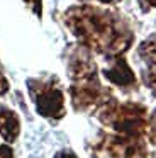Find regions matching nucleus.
I'll list each match as a JSON object with an SVG mask.
<instances>
[{
    "label": "nucleus",
    "instance_id": "nucleus-1",
    "mask_svg": "<svg viewBox=\"0 0 156 158\" xmlns=\"http://www.w3.org/2000/svg\"><path fill=\"white\" fill-rule=\"evenodd\" d=\"M75 21V31L97 44L98 48H121L124 49L125 46L131 44V38L122 34L115 22L109 15L100 14L93 9H81L73 14Z\"/></svg>",
    "mask_w": 156,
    "mask_h": 158
},
{
    "label": "nucleus",
    "instance_id": "nucleus-2",
    "mask_svg": "<svg viewBox=\"0 0 156 158\" xmlns=\"http://www.w3.org/2000/svg\"><path fill=\"white\" fill-rule=\"evenodd\" d=\"M139 55L148 65V73H146L148 85L156 94V38H151L146 43H142V46L139 48Z\"/></svg>",
    "mask_w": 156,
    "mask_h": 158
},
{
    "label": "nucleus",
    "instance_id": "nucleus-3",
    "mask_svg": "<svg viewBox=\"0 0 156 158\" xmlns=\"http://www.w3.org/2000/svg\"><path fill=\"white\" fill-rule=\"evenodd\" d=\"M61 107H63V97L58 90L49 89L37 97V109L44 116H58L63 110Z\"/></svg>",
    "mask_w": 156,
    "mask_h": 158
},
{
    "label": "nucleus",
    "instance_id": "nucleus-4",
    "mask_svg": "<svg viewBox=\"0 0 156 158\" xmlns=\"http://www.w3.org/2000/svg\"><path fill=\"white\" fill-rule=\"evenodd\" d=\"M104 73H105L107 78H110L112 82L119 83V85H127V83L134 82V75H132V72L129 70V66L125 65L124 60H121L112 70H105Z\"/></svg>",
    "mask_w": 156,
    "mask_h": 158
},
{
    "label": "nucleus",
    "instance_id": "nucleus-5",
    "mask_svg": "<svg viewBox=\"0 0 156 158\" xmlns=\"http://www.w3.org/2000/svg\"><path fill=\"white\" fill-rule=\"evenodd\" d=\"M17 131H19L17 117L12 112H3L0 116V133H2V136L7 138L9 141H12L17 136Z\"/></svg>",
    "mask_w": 156,
    "mask_h": 158
},
{
    "label": "nucleus",
    "instance_id": "nucleus-6",
    "mask_svg": "<svg viewBox=\"0 0 156 158\" xmlns=\"http://www.w3.org/2000/svg\"><path fill=\"white\" fill-rule=\"evenodd\" d=\"M139 5L142 7V10H149L151 7H156V0H139Z\"/></svg>",
    "mask_w": 156,
    "mask_h": 158
},
{
    "label": "nucleus",
    "instance_id": "nucleus-7",
    "mask_svg": "<svg viewBox=\"0 0 156 158\" xmlns=\"http://www.w3.org/2000/svg\"><path fill=\"white\" fill-rule=\"evenodd\" d=\"M0 158H12V151H10V148H7V146L0 148Z\"/></svg>",
    "mask_w": 156,
    "mask_h": 158
},
{
    "label": "nucleus",
    "instance_id": "nucleus-8",
    "mask_svg": "<svg viewBox=\"0 0 156 158\" xmlns=\"http://www.w3.org/2000/svg\"><path fill=\"white\" fill-rule=\"evenodd\" d=\"M56 158H76L75 155H71V153H61V155H58Z\"/></svg>",
    "mask_w": 156,
    "mask_h": 158
},
{
    "label": "nucleus",
    "instance_id": "nucleus-9",
    "mask_svg": "<svg viewBox=\"0 0 156 158\" xmlns=\"http://www.w3.org/2000/svg\"><path fill=\"white\" fill-rule=\"evenodd\" d=\"M153 127H154V133H156V114L153 116Z\"/></svg>",
    "mask_w": 156,
    "mask_h": 158
},
{
    "label": "nucleus",
    "instance_id": "nucleus-10",
    "mask_svg": "<svg viewBox=\"0 0 156 158\" xmlns=\"http://www.w3.org/2000/svg\"><path fill=\"white\" fill-rule=\"evenodd\" d=\"M105 2H107V0H105Z\"/></svg>",
    "mask_w": 156,
    "mask_h": 158
}]
</instances>
